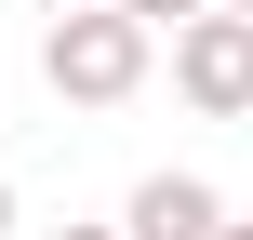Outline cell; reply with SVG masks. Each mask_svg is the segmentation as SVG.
<instances>
[{"label": "cell", "instance_id": "6da1fadb", "mask_svg": "<svg viewBox=\"0 0 253 240\" xmlns=\"http://www.w3.org/2000/svg\"><path fill=\"white\" fill-rule=\"evenodd\" d=\"M147 67H160V27H147V13H120V0L40 13V80H53L67 107H120V94H147Z\"/></svg>", "mask_w": 253, "mask_h": 240}, {"label": "cell", "instance_id": "7a4b0ae2", "mask_svg": "<svg viewBox=\"0 0 253 240\" xmlns=\"http://www.w3.org/2000/svg\"><path fill=\"white\" fill-rule=\"evenodd\" d=\"M173 94H187L200 120H253V13L200 0V13L173 27Z\"/></svg>", "mask_w": 253, "mask_h": 240}, {"label": "cell", "instance_id": "3957f363", "mask_svg": "<svg viewBox=\"0 0 253 240\" xmlns=\"http://www.w3.org/2000/svg\"><path fill=\"white\" fill-rule=\"evenodd\" d=\"M120 227H133V240H213V227H227V200H213L200 174H147V187L120 200Z\"/></svg>", "mask_w": 253, "mask_h": 240}, {"label": "cell", "instance_id": "277c9868", "mask_svg": "<svg viewBox=\"0 0 253 240\" xmlns=\"http://www.w3.org/2000/svg\"><path fill=\"white\" fill-rule=\"evenodd\" d=\"M120 13H147V27H160V40H173V27H187V13H200V0H120Z\"/></svg>", "mask_w": 253, "mask_h": 240}, {"label": "cell", "instance_id": "5b68a950", "mask_svg": "<svg viewBox=\"0 0 253 240\" xmlns=\"http://www.w3.org/2000/svg\"><path fill=\"white\" fill-rule=\"evenodd\" d=\"M53 240H133V227H53Z\"/></svg>", "mask_w": 253, "mask_h": 240}, {"label": "cell", "instance_id": "8992f818", "mask_svg": "<svg viewBox=\"0 0 253 240\" xmlns=\"http://www.w3.org/2000/svg\"><path fill=\"white\" fill-rule=\"evenodd\" d=\"M27 13H80V0H27Z\"/></svg>", "mask_w": 253, "mask_h": 240}, {"label": "cell", "instance_id": "52a82bcc", "mask_svg": "<svg viewBox=\"0 0 253 240\" xmlns=\"http://www.w3.org/2000/svg\"><path fill=\"white\" fill-rule=\"evenodd\" d=\"M213 240H253V227H240V214H227V227H213Z\"/></svg>", "mask_w": 253, "mask_h": 240}, {"label": "cell", "instance_id": "ba28073f", "mask_svg": "<svg viewBox=\"0 0 253 240\" xmlns=\"http://www.w3.org/2000/svg\"><path fill=\"white\" fill-rule=\"evenodd\" d=\"M0 227H13V187H0Z\"/></svg>", "mask_w": 253, "mask_h": 240}, {"label": "cell", "instance_id": "9c48e42d", "mask_svg": "<svg viewBox=\"0 0 253 240\" xmlns=\"http://www.w3.org/2000/svg\"><path fill=\"white\" fill-rule=\"evenodd\" d=\"M227 13H253V0H227Z\"/></svg>", "mask_w": 253, "mask_h": 240}]
</instances>
